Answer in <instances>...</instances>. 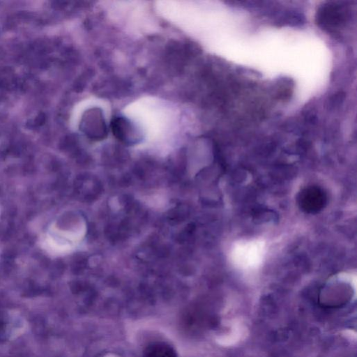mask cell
<instances>
[{"mask_svg":"<svg viewBox=\"0 0 357 357\" xmlns=\"http://www.w3.org/2000/svg\"><path fill=\"white\" fill-rule=\"evenodd\" d=\"M264 255V245L258 241L240 243L232 250V261L239 268L257 267Z\"/></svg>","mask_w":357,"mask_h":357,"instance_id":"6da1fadb","label":"cell"},{"mask_svg":"<svg viewBox=\"0 0 357 357\" xmlns=\"http://www.w3.org/2000/svg\"><path fill=\"white\" fill-rule=\"evenodd\" d=\"M348 19V7L338 2H329L321 6L316 16L318 25L328 31L342 27Z\"/></svg>","mask_w":357,"mask_h":357,"instance_id":"7a4b0ae2","label":"cell"},{"mask_svg":"<svg viewBox=\"0 0 357 357\" xmlns=\"http://www.w3.org/2000/svg\"><path fill=\"white\" fill-rule=\"evenodd\" d=\"M351 297V286L346 281H340L326 286L319 294V301L326 307H340L349 302Z\"/></svg>","mask_w":357,"mask_h":357,"instance_id":"3957f363","label":"cell"},{"mask_svg":"<svg viewBox=\"0 0 357 357\" xmlns=\"http://www.w3.org/2000/svg\"><path fill=\"white\" fill-rule=\"evenodd\" d=\"M81 128L89 137L102 139L107 134V127L100 110L91 109L82 118Z\"/></svg>","mask_w":357,"mask_h":357,"instance_id":"277c9868","label":"cell"},{"mask_svg":"<svg viewBox=\"0 0 357 357\" xmlns=\"http://www.w3.org/2000/svg\"><path fill=\"white\" fill-rule=\"evenodd\" d=\"M112 129L119 139L132 142L139 138L137 128L128 120L123 117L114 119L112 123Z\"/></svg>","mask_w":357,"mask_h":357,"instance_id":"5b68a950","label":"cell"},{"mask_svg":"<svg viewBox=\"0 0 357 357\" xmlns=\"http://www.w3.org/2000/svg\"><path fill=\"white\" fill-rule=\"evenodd\" d=\"M105 357H116V356L109 355V356H105Z\"/></svg>","mask_w":357,"mask_h":357,"instance_id":"8992f818","label":"cell"}]
</instances>
